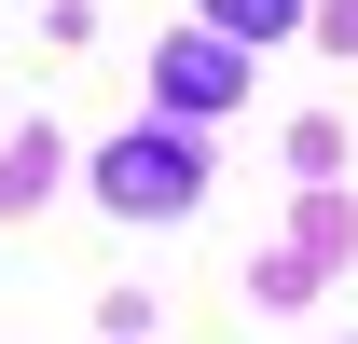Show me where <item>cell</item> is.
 <instances>
[{"instance_id":"6da1fadb","label":"cell","mask_w":358,"mask_h":344,"mask_svg":"<svg viewBox=\"0 0 358 344\" xmlns=\"http://www.w3.org/2000/svg\"><path fill=\"white\" fill-rule=\"evenodd\" d=\"M193 179H207V166H193V138H110V166H96V193L152 220V207H193Z\"/></svg>"},{"instance_id":"7a4b0ae2","label":"cell","mask_w":358,"mask_h":344,"mask_svg":"<svg viewBox=\"0 0 358 344\" xmlns=\"http://www.w3.org/2000/svg\"><path fill=\"white\" fill-rule=\"evenodd\" d=\"M152 96H166V110H221V96H234V42H221V28H207V42H166V55H152Z\"/></svg>"},{"instance_id":"3957f363","label":"cell","mask_w":358,"mask_h":344,"mask_svg":"<svg viewBox=\"0 0 358 344\" xmlns=\"http://www.w3.org/2000/svg\"><path fill=\"white\" fill-rule=\"evenodd\" d=\"M221 14V42H275V28H303V0H207Z\"/></svg>"}]
</instances>
